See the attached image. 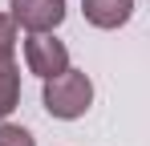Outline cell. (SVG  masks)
<instances>
[{"instance_id":"6da1fadb","label":"cell","mask_w":150,"mask_h":146,"mask_svg":"<svg viewBox=\"0 0 150 146\" xmlns=\"http://www.w3.org/2000/svg\"><path fill=\"white\" fill-rule=\"evenodd\" d=\"M41 101H45V110H49L53 118L77 122V118H85V110L93 106V81H89L85 69H73L69 65L65 73H57V77L45 81Z\"/></svg>"},{"instance_id":"7a4b0ae2","label":"cell","mask_w":150,"mask_h":146,"mask_svg":"<svg viewBox=\"0 0 150 146\" xmlns=\"http://www.w3.org/2000/svg\"><path fill=\"white\" fill-rule=\"evenodd\" d=\"M25 65H28V73H37L41 81H49V77L69 69V49H65V41H57L53 33H28Z\"/></svg>"},{"instance_id":"3957f363","label":"cell","mask_w":150,"mask_h":146,"mask_svg":"<svg viewBox=\"0 0 150 146\" xmlns=\"http://www.w3.org/2000/svg\"><path fill=\"white\" fill-rule=\"evenodd\" d=\"M8 16L25 33H53L65 21V0H12Z\"/></svg>"},{"instance_id":"277c9868","label":"cell","mask_w":150,"mask_h":146,"mask_svg":"<svg viewBox=\"0 0 150 146\" xmlns=\"http://www.w3.org/2000/svg\"><path fill=\"white\" fill-rule=\"evenodd\" d=\"M81 12L93 28H122L134 16V0H81Z\"/></svg>"},{"instance_id":"5b68a950","label":"cell","mask_w":150,"mask_h":146,"mask_svg":"<svg viewBox=\"0 0 150 146\" xmlns=\"http://www.w3.org/2000/svg\"><path fill=\"white\" fill-rule=\"evenodd\" d=\"M16 106H21V69L16 61H0V122H8Z\"/></svg>"},{"instance_id":"8992f818","label":"cell","mask_w":150,"mask_h":146,"mask_svg":"<svg viewBox=\"0 0 150 146\" xmlns=\"http://www.w3.org/2000/svg\"><path fill=\"white\" fill-rule=\"evenodd\" d=\"M16 24L8 12H0V61H12V53H16Z\"/></svg>"},{"instance_id":"52a82bcc","label":"cell","mask_w":150,"mask_h":146,"mask_svg":"<svg viewBox=\"0 0 150 146\" xmlns=\"http://www.w3.org/2000/svg\"><path fill=\"white\" fill-rule=\"evenodd\" d=\"M0 146H37V138L16 122H0Z\"/></svg>"}]
</instances>
